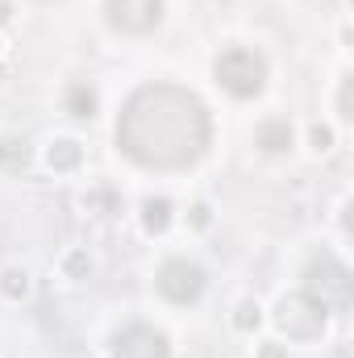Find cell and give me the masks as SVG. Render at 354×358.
I'll return each instance as SVG.
<instances>
[{
	"mask_svg": "<svg viewBox=\"0 0 354 358\" xmlns=\"http://www.w3.org/2000/svg\"><path fill=\"white\" fill-rule=\"evenodd\" d=\"M213 146V117L179 84L138 88L117 117V150L146 171H187Z\"/></svg>",
	"mask_w": 354,
	"mask_h": 358,
	"instance_id": "1",
	"label": "cell"
},
{
	"mask_svg": "<svg viewBox=\"0 0 354 358\" xmlns=\"http://www.w3.org/2000/svg\"><path fill=\"white\" fill-rule=\"evenodd\" d=\"M213 76L229 96L250 100V96H259L267 88V59L259 50H250V46H229V50L217 55Z\"/></svg>",
	"mask_w": 354,
	"mask_h": 358,
	"instance_id": "2",
	"label": "cell"
},
{
	"mask_svg": "<svg viewBox=\"0 0 354 358\" xmlns=\"http://www.w3.org/2000/svg\"><path fill=\"white\" fill-rule=\"evenodd\" d=\"M275 325L292 338V342H317L330 325V308L317 304L313 296L296 292V296H283L279 308H275Z\"/></svg>",
	"mask_w": 354,
	"mask_h": 358,
	"instance_id": "3",
	"label": "cell"
},
{
	"mask_svg": "<svg viewBox=\"0 0 354 358\" xmlns=\"http://www.w3.org/2000/svg\"><path fill=\"white\" fill-rule=\"evenodd\" d=\"M300 292L313 296V300L325 304V308H346V304H351V271L342 267L338 259L321 255V259H313V263L304 267V287H300Z\"/></svg>",
	"mask_w": 354,
	"mask_h": 358,
	"instance_id": "4",
	"label": "cell"
},
{
	"mask_svg": "<svg viewBox=\"0 0 354 358\" xmlns=\"http://www.w3.org/2000/svg\"><path fill=\"white\" fill-rule=\"evenodd\" d=\"M155 283H159V292L171 300V304H196L200 296H204V287H208V279H204V271L196 267L192 259H167L159 275H155Z\"/></svg>",
	"mask_w": 354,
	"mask_h": 358,
	"instance_id": "5",
	"label": "cell"
},
{
	"mask_svg": "<svg viewBox=\"0 0 354 358\" xmlns=\"http://www.w3.org/2000/svg\"><path fill=\"white\" fill-rule=\"evenodd\" d=\"M108 355L113 358H171V342H167L163 329H155L146 321H134V325L113 334Z\"/></svg>",
	"mask_w": 354,
	"mask_h": 358,
	"instance_id": "6",
	"label": "cell"
},
{
	"mask_svg": "<svg viewBox=\"0 0 354 358\" xmlns=\"http://www.w3.org/2000/svg\"><path fill=\"white\" fill-rule=\"evenodd\" d=\"M104 17L117 34H150L163 21V0H104Z\"/></svg>",
	"mask_w": 354,
	"mask_h": 358,
	"instance_id": "7",
	"label": "cell"
},
{
	"mask_svg": "<svg viewBox=\"0 0 354 358\" xmlns=\"http://www.w3.org/2000/svg\"><path fill=\"white\" fill-rule=\"evenodd\" d=\"M292 142H296V129H292V121H283V117H267L263 125L255 129V146H259L263 155H288Z\"/></svg>",
	"mask_w": 354,
	"mask_h": 358,
	"instance_id": "8",
	"label": "cell"
},
{
	"mask_svg": "<svg viewBox=\"0 0 354 358\" xmlns=\"http://www.w3.org/2000/svg\"><path fill=\"white\" fill-rule=\"evenodd\" d=\"M46 163H50L55 171H76V167L84 163V146H80L76 138H59V142H50Z\"/></svg>",
	"mask_w": 354,
	"mask_h": 358,
	"instance_id": "9",
	"label": "cell"
},
{
	"mask_svg": "<svg viewBox=\"0 0 354 358\" xmlns=\"http://www.w3.org/2000/svg\"><path fill=\"white\" fill-rule=\"evenodd\" d=\"M142 229L146 234H167L171 229V200H146L142 204Z\"/></svg>",
	"mask_w": 354,
	"mask_h": 358,
	"instance_id": "10",
	"label": "cell"
},
{
	"mask_svg": "<svg viewBox=\"0 0 354 358\" xmlns=\"http://www.w3.org/2000/svg\"><path fill=\"white\" fill-rule=\"evenodd\" d=\"M63 104H67V113H71V117H80V121H84V117L96 113V92H92L88 84H71Z\"/></svg>",
	"mask_w": 354,
	"mask_h": 358,
	"instance_id": "11",
	"label": "cell"
},
{
	"mask_svg": "<svg viewBox=\"0 0 354 358\" xmlns=\"http://www.w3.org/2000/svg\"><path fill=\"white\" fill-rule=\"evenodd\" d=\"M0 296H4V300H13V304H17V300H25V296H29V275H25L21 267L0 271Z\"/></svg>",
	"mask_w": 354,
	"mask_h": 358,
	"instance_id": "12",
	"label": "cell"
},
{
	"mask_svg": "<svg viewBox=\"0 0 354 358\" xmlns=\"http://www.w3.org/2000/svg\"><path fill=\"white\" fill-rule=\"evenodd\" d=\"M259 321H263V308H259L255 300H242L238 313H234V325H238L242 334H250V329H259Z\"/></svg>",
	"mask_w": 354,
	"mask_h": 358,
	"instance_id": "13",
	"label": "cell"
},
{
	"mask_svg": "<svg viewBox=\"0 0 354 358\" xmlns=\"http://www.w3.org/2000/svg\"><path fill=\"white\" fill-rule=\"evenodd\" d=\"M25 159V142L21 138H0V167H13Z\"/></svg>",
	"mask_w": 354,
	"mask_h": 358,
	"instance_id": "14",
	"label": "cell"
},
{
	"mask_svg": "<svg viewBox=\"0 0 354 358\" xmlns=\"http://www.w3.org/2000/svg\"><path fill=\"white\" fill-rule=\"evenodd\" d=\"M63 271L71 275V279H84L92 271V259H88V250H71L67 259H63Z\"/></svg>",
	"mask_w": 354,
	"mask_h": 358,
	"instance_id": "15",
	"label": "cell"
},
{
	"mask_svg": "<svg viewBox=\"0 0 354 358\" xmlns=\"http://www.w3.org/2000/svg\"><path fill=\"white\" fill-rule=\"evenodd\" d=\"M309 138H313V150H330V146H334V134H330L325 125H313Z\"/></svg>",
	"mask_w": 354,
	"mask_h": 358,
	"instance_id": "16",
	"label": "cell"
},
{
	"mask_svg": "<svg viewBox=\"0 0 354 358\" xmlns=\"http://www.w3.org/2000/svg\"><path fill=\"white\" fill-rule=\"evenodd\" d=\"M338 117L351 121V80H342V96H338Z\"/></svg>",
	"mask_w": 354,
	"mask_h": 358,
	"instance_id": "17",
	"label": "cell"
},
{
	"mask_svg": "<svg viewBox=\"0 0 354 358\" xmlns=\"http://www.w3.org/2000/svg\"><path fill=\"white\" fill-rule=\"evenodd\" d=\"M259 358H288V350L275 346V342H267V346H259Z\"/></svg>",
	"mask_w": 354,
	"mask_h": 358,
	"instance_id": "18",
	"label": "cell"
},
{
	"mask_svg": "<svg viewBox=\"0 0 354 358\" xmlns=\"http://www.w3.org/2000/svg\"><path fill=\"white\" fill-rule=\"evenodd\" d=\"M192 225H200V229L208 225V208H204V204H196V208H192Z\"/></svg>",
	"mask_w": 354,
	"mask_h": 358,
	"instance_id": "19",
	"label": "cell"
},
{
	"mask_svg": "<svg viewBox=\"0 0 354 358\" xmlns=\"http://www.w3.org/2000/svg\"><path fill=\"white\" fill-rule=\"evenodd\" d=\"M8 13H13V8H8V0H0V25L8 21Z\"/></svg>",
	"mask_w": 354,
	"mask_h": 358,
	"instance_id": "20",
	"label": "cell"
}]
</instances>
